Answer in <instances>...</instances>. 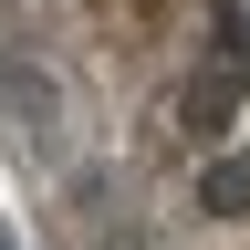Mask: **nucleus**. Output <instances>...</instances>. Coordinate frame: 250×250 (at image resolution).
<instances>
[{
  "label": "nucleus",
  "mask_w": 250,
  "mask_h": 250,
  "mask_svg": "<svg viewBox=\"0 0 250 250\" xmlns=\"http://www.w3.org/2000/svg\"><path fill=\"white\" fill-rule=\"evenodd\" d=\"M229 146H250L240 0H0V167L42 250Z\"/></svg>",
  "instance_id": "1"
},
{
  "label": "nucleus",
  "mask_w": 250,
  "mask_h": 250,
  "mask_svg": "<svg viewBox=\"0 0 250 250\" xmlns=\"http://www.w3.org/2000/svg\"><path fill=\"white\" fill-rule=\"evenodd\" d=\"M52 250H250V146L125 198L115 219H94V229L52 240Z\"/></svg>",
  "instance_id": "2"
}]
</instances>
